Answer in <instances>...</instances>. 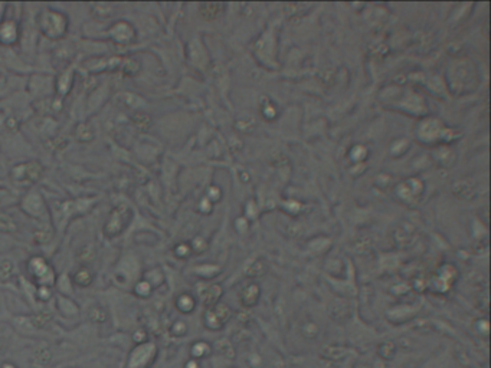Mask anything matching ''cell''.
<instances>
[{
  "mask_svg": "<svg viewBox=\"0 0 491 368\" xmlns=\"http://www.w3.org/2000/svg\"><path fill=\"white\" fill-rule=\"evenodd\" d=\"M40 30L52 39L62 38L68 28V20L65 15L57 13L52 10H43L38 16Z\"/></svg>",
  "mask_w": 491,
  "mask_h": 368,
  "instance_id": "1",
  "label": "cell"
},
{
  "mask_svg": "<svg viewBox=\"0 0 491 368\" xmlns=\"http://www.w3.org/2000/svg\"><path fill=\"white\" fill-rule=\"evenodd\" d=\"M42 166L38 161H29L12 169L10 177L18 186H32L42 176Z\"/></svg>",
  "mask_w": 491,
  "mask_h": 368,
  "instance_id": "2",
  "label": "cell"
},
{
  "mask_svg": "<svg viewBox=\"0 0 491 368\" xmlns=\"http://www.w3.org/2000/svg\"><path fill=\"white\" fill-rule=\"evenodd\" d=\"M131 220V212L127 207L114 208L113 213L110 215L107 223L104 225V233L107 236H115L121 233L125 227L130 225Z\"/></svg>",
  "mask_w": 491,
  "mask_h": 368,
  "instance_id": "3",
  "label": "cell"
},
{
  "mask_svg": "<svg viewBox=\"0 0 491 368\" xmlns=\"http://www.w3.org/2000/svg\"><path fill=\"white\" fill-rule=\"evenodd\" d=\"M154 355L156 348L153 344H140L132 349L128 359V368H147L153 362Z\"/></svg>",
  "mask_w": 491,
  "mask_h": 368,
  "instance_id": "4",
  "label": "cell"
},
{
  "mask_svg": "<svg viewBox=\"0 0 491 368\" xmlns=\"http://www.w3.org/2000/svg\"><path fill=\"white\" fill-rule=\"evenodd\" d=\"M111 36L118 43H128L134 39V29L127 22H120L111 29Z\"/></svg>",
  "mask_w": 491,
  "mask_h": 368,
  "instance_id": "5",
  "label": "cell"
},
{
  "mask_svg": "<svg viewBox=\"0 0 491 368\" xmlns=\"http://www.w3.org/2000/svg\"><path fill=\"white\" fill-rule=\"evenodd\" d=\"M347 357V348L340 347V345H330V347H324L321 349V358L329 359V361H341Z\"/></svg>",
  "mask_w": 491,
  "mask_h": 368,
  "instance_id": "6",
  "label": "cell"
},
{
  "mask_svg": "<svg viewBox=\"0 0 491 368\" xmlns=\"http://www.w3.org/2000/svg\"><path fill=\"white\" fill-rule=\"evenodd\" d=\"M18 39V26L13 22H5L0 25V42L10 45Z\"/></svg>",
  "mask_w": 491,
  "mask_h": 368,
  "instance_id": "7",
  "label": "cell"
},
{
  "mask_svg": "<svg viewBox=\"0 0 491 368\" xmlns=\"http://www.w3.org/2000/svg\"><path fill=\"white\" fill-rule=\"evenodd\" d=\"M29 268H30V272L33 274V276H35L36 279H39V281L47 279L48 272H49V274L52 272V271L49 269V266H48L47 262H45L42 257H33V259L30 260V264H29Z\"/></svg>",
  "mask_w": 491,
  "mask_h": 368,
  "instance_id": "8",
  "label": "cell"
},
{
  "mask_svg": "<svg viewBox=\"0 0 491 368\" xmlns=\"http://www.w3.org/2000/svg\"><path fill=\"white\" fill-rule=\"evenodd\" d=\"M52 358H54V354L47 345H40L33 352V362L38 367H47L48 364H51Z\"/></svg>",
  "mask_w": 491,
  "mask_h": 368,
  "instance_id": "9",
  "label": "cell"
},
{
  "mask_svg": "<svg viewBox=\"0 0 491 368\" xmlns=\"http://www.w3.org/2000/svg\"><path fill=\"white\" fill-rule=\"evenodd\" d=\"M51 321H52V313L48 311H39L29 318L32 328H36V330L47 328L48 325L51 324Z\"/></svg>",
  "mask_w": 491,
  "mask_h": 368,
  "instance_id": "10",
  "label": "cell"
},
{
  "mask_svg": "<svg viewBox=\"0 0 491 368\" xmlns=\"http://www.w3.org/2000/svg\"><path fill=\"white\" fill-rule=\"evenodd\" d=\"M212 352V348L209 345L208 342H203V341H199V342H195L190 348V355L193 359H200V358H206L208 355H210Z\"/></svg>",
  "mask_w": 491,
  "mask_h": 368,
  "instance_id": "11",
  "label": "cell"
},
{
  "mask_svg": "<svg viewBox=\"0 0 491 368\" xmlns=\"http://www.w3.org/2000/svg\"><path fill=\"white\" fill-rule=\"evenodd\" d=\"M396 351V345L392 341H386V342L380 344L378 347V355L382 359H385V361H390V359L395 358Z\"/></svg>",
  "mask_w": 491,
  "mask_h": 368,
  "instance_id": "12",
  "label": "cell"
},
{
  "mask_svg": "<svg viewBox=\"0 0 491 368\" xmlns=\"http://www.w3.org/2000/svg\"><path fill=\"white\" fill-rule=\"evenodd\" d=\"M258 295H259V289H258V286H256V285H251V286H248L245 291L242 292V295H241V298H242V303H244L245 306H252V305H255L256 301H258Z\"/></svg>",
  "mask_w": 491,
  "mask_h": 368,
  "instance_id": "13",
  "label": "cell"
},
{
  "mask_svg": "<svg viewBox=\"0 0 491 368\" xmlns=\"http://www.w3.org/2000/svg\"><path fill=\"white\" fill-rule=\"evenodd\" d=\"M74 281H75V283L78 285V286H90L91 285V282H93V274L90 272V269L88 268H79L78 271L75 272V275H74Z\"/></svg>",
  "mask_w": 491,
  "mask_h": 368,
  "instance_id": "14",
  "label": "cell"
},
{
  "mask_svg": "<svg viewBox=\"0 0 491 368\" xmlns=\"http://www.w3.org/2000/svg\"><path fill=\"white\" fill-rule=\"evenodd\" d=\"M88 318H90V321L95 322V324H104L108 320V313H107V311H105L103 306L95 305L93 308H90Z\"/></svg>",
  "mask_w": 491,
  "mask_h": 368,
  "instance_id": "15",
  "label": "cell"
},
{
  "mask_svg": "<svg viewBox=\"0 0 491 368\" xmlns=\"http://www.w3.org/2000/svg\"><path fill=\"white\" fill-rule=\"evenodd\" d=\"M16 274V269L10 260H3L0 264V282H8Z\"/></svg>",
  "mask_w": 491,
  "mask_h": 368,
  "instance_id": "16",
  "label": "cell"
},
{
  "mask_svg": "<svg viewBox=\"0 0 491 368\" xmlns=\"http://www.w3.org/2000/svg\"><path fill=\"white\" fill-rule=\"evenodd\" d=\"M75 135L79 141H91L94 138V131L88 124H79L76 127Z\"/></svg>",
  "mask_w": 491,
  "mask_h": 368,
  "instance_id": "17",
  "label": "cell"
},
{
  "mask_svg": "<svg viewBox=\"0 0 491 368\" xmlns=\"http://www.w3.org/2000/svg\"><path fill=\"white\" fill-rule=\"evenodd\" d=\"M18 230V225L16 222L8 215L0 213V232H16Z\"/></svg>",
  "mask_w": 491,
  "mask_h": 368,
  "instance_id": "18",
  "label": "cell"
},
{
  "mask_svg": "<svg viewBox=\"0 0 491 368\" xmlns=\"http://www.w3.org/2000/svg\"><path fill=\"white\" fill-rule=\"evenodd\" d=\"M176 305H177V308H179L180 311L188 313V312H190L195 308V301H193V298L189 296V295H182V296L177 298Z\"/></svg>",
  "mask_w": 491,
  "mask_h": 368,
  "instance_id": "19",
  "label": "cell"
},
{
  "mask_svg": "<svg viewBox=\"0 0 491 368\" xmlns=\"http://www.w3.org/2000/svg\"><path fill=\"white\" fill-rule=\"evenodd\" d=\"M131 121L137 128H142V130H147L151 123L149 115H146V114H136V115H132Z\"/></svg>",
  "mask_w": 491,
  "mask_h": 368,
  "instance_id": "20",
  "label": "cell"
},
{
  "mask_svg": "<svg viewBox=\"0 0 491 368\" xmlns=\"http://www.w3.org/2000/svg\"><path fill=\"white\" fill-rule=\"evenodd\" d=\"M71 86V74H64V75L59 78V82H58V89H61V92L65 95L68 92Z\"/></svg>",
  "mask_w": 491,
  "mask_h": 368,
  "instance_id": "21",
  "label": "cell"
},
{
  "mask_svg": "<svg viewBox=\"0 0 491 368\" xmlns=\"http://www.w3.org/2000/svg\"><path fill=\"white\" fill-rule=\"evenodd\" d=\"M186 331H188V327L183 324L182 321H179V322H176L173 327H171V332H173V335H185L186 334Z\"/></svg>",
  "mask_w": 491,
  "mask_h": 368,
  "instance_id": "22",
  "label": "cell"
},
{
  "mask_svg": "<svg viewBox=\"0 0 491 368\" xmlns=\"http://www.w3.org/2000/svg\"><path fill=\"white\" fill-rule=\"evenodd\" d=\"M150 291H151L150 283H147V282H140L137 286H136V292L139 293V295H142V296L149 295Z\"/></svg>",
  "mask_w": 491,
  "mask_h": 368,
  "instance_id": "23",
  "label": "cell"
},
{
  "mask_svg": "<svg viewBox=\"0 0 491 368\" xmlns=\"http://www.w3.org/2000/svg\"><path fill=\"white\" fill-rule=\"evenodd\" d=\"M88 249H90V245L88 246H84L82 247V250H81V255H79V259L82 260V262H88V260H91L93 257H94V250H91V252H88Z\"/></svg>",
  "mask_w": 491,
  "mask_h": 368,
  "instance_id": "24",
  "label": "cell"
},
{
  "mask_svg": "<svg viewBox=\"0 0 491 368\" xmlns=\"http://www.w3.org/2000/svg\"><path fill=\"white\" fill-rule=\"evenodd\" d=\"M5 125H6V128H8L9 131H16V130H18V120H16V118H13V117H9V118L6 120Z\"/></svg>",
  "mask_w": 491,
  "mask_h": 368,
  "instance_id": "25",
  "label": "cell"
},
{
  "mask_svg": "<svg viewBox=\"0 0 491 368\" xmlns=\"http://www.w3.org/2000/svg\"><path fill=\"white\" fill-rule=\"evenodd\" d=\"M147 340V334L144 332L143 330H139V331H136V334H134V341L136 342H139V344H144V341Z\"/></svg>",
  "mask_w": 491,
  "mask_h": 368,
  "instance_id": "26",
  "label": "cell"
},
{
  "mask_svg": "<svg viewBox=\"0 0 491 368\" xmlns=\"http://www.w3.org/2000/svg\"><path fill=\"white\" fill-rule=\"evenodd\" d=\"M38 295L42 301H48V298L51 296V291L48 289V286H40L38 291Z\"/></svg>",
  "mask_w": 491,
  "mask_h": 368,
  "instance_id": "27",
  "label": "cell"
},
{
  "mask_svg": "<svg viewBox=\"0 0 491 368\" xmlns=\"http://www.w3.org/2000/svg\"><path fill=\"white\" fill-rule=\"evenodd\" d=\"M185 368H200V364H199L198 359L190 358L186 364H185Z\"/></svg>",
  "mask_w": 491,
  "mask_h": 368,
  "instance_id": "28",
  "label": "cell"
},
{
  "mask_svg": "<svg viewBox=\"0 0 491 368\" xmlns=\"http://www.w3.org/2000/svg\"><path fill=\"white\" fill-rule=\"evenodd\" d=\"M2 368H16L13 364H10V362H6V364H3L2 365Z\"/></svg>",
  "mask_w": 491,
  "mask_h": 368,
  "instance_id": "29",
  "label": "cell"
},
{
  "mask_svg": "<svg viewBox=\"0 0 491 368\" xmlns=\"http://www.w3.org/2000/svg\"><path fill=\"white\" fill-rule=\"evenodd\" d=\"M3 352V341L0 340V354Z\"/></svg>",
  "mask_w": 491,
  "mask_h": 368,
  "instance_id": "30",
  "label": "cell"
}]
</instances>
